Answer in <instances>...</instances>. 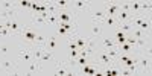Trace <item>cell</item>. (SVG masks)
Instances as JSON below:
<instances>
[{
  "label": "cell",
  "instance_id": "23",
  "mask_svg": "<svg viewBox=\"0 0 152 76\" xmlns=\"http://www.w3.org/2000/svg\"><path fill=\"white\" fill-rule=\"evenodd\" d=\"M32 23L34 24H46V18H43L40 14H32Z\"/></svg>",
  "mask_w": 152,
  "mask_h": 76
},
{
  "label": "cell",
  "instance_id": "16",
  "mask_svg": "<svg viewBox=\"0 0 152 76\" xmlns=\"http://www.w3.org/2000/svg\"><path fill=\"white\" fill-rule=\"evenodd\" d=\"M58 14H49L46 18V26H58Z\"/></svg>",
  "mask_w": 152,
  "mask_h": 76
},
{
  "label": "cell",
  "instance_id": "2",
  "mask_svg": "<svg viewBox=\"0 0 152 76\" xmlns=\"http://www.w3.org/2000/svg\"><path fill=\"white\" fill-rule=\"evenodd\" d=\"M90 6H91V2H87V0H75V2H72V11L76 15L81 14V11L88 9Z\"/></svg>",
  "mask_w": 152,
  "mask_h": 76
},
{
  "label": "cell",
  "instance_id": "27",
  "mask_svg": "<svg viewBox=\"0 0 152 76\" xmlns=\"http://www.w3.org/2000/svg\"><path fill=\"white\" fill-rule=\"evenodd\" d=\"M78 56H79L78 50H69V58H70V59H76Z\"/></svg>",
  "mask_w": 152,
  "mask_h": 76
},
{
  "label": "cell",
  "instance_id": "13",
  "mask_svg": "<svg viewBox=\"0 0 152 76\" xmlns=\"http://www.w3.org/2000/svg\"><path fill=\"white\" fill-rule=\"evenodd\" d=\"M18 9V2H9V0H5V2H0V11H9V9Z\"/></svg>",
  "mask_w": 152,
  "mask_h": 76
},
{
  "label": "cell",
  "instance_id": "15",
  "mask_svg": "<svg viewBox=\"0 0 152 76\" xmlns=\"http://www.w3.org/2000/svg\"><path fill=\"white\" fill-rule=\"evenodd\" d=\"M117 29L119 31H122V32H125V34H129L134 28H132V24H131V21L128 20V21H123V23H119L117 24Z\"/></svg>",
  "mask_w": 152,
  "mask_h": 76
},
{
  "label": "cell",
  "instance_id": "22",
  "mask_svg": "<svg viewBox=\"0 0 152 76\" xmlns=\"http://www.w3.org/2000/svg\"><path fill=\"white\" fill-rule=\"evenodd\" d=\"M138 29H142L143 32H151V18H146L142 24H140V26H138Z\"/></svg>",
  "mask_w": 152,
  "mask_h": 76
},
{
  "label": "cell",
  "instance_id": "8",
  "mask_svg": "<svg viewBox=\"0 0 152 76\" xmlns=\"http://www.w3.org/2000/svg\"><path fill=\"white\" fill-rule=\"evenodd\" d=\"M0 66H2V72L3 73H18V70L15 69V62L11 61V59L0 61Z\"/></svg>",
  "mask_w": 152,
  "mask_h": 76
},
{
  "label": "cell",
  "instance_id": "20",
  "mask_svg": "<svg viewBox=\"0 0 152 76\" xmlns=\"http://www.w3.org/2000/svg\"><path fill=\"white\" fill-rule=\"evenodd\" d=\"M46 41H47V37H46V35L37 34V37H35V44H34V46H43V47H44Z\"/></svg>",
  "mask_w": 152,
  "mask_h": 76
},
{
  "label": "cell",
  "instance_id": "18",
  "mask_svg": "<svg viewBox=\"0 0 152 76\" xmlns=\"http://www.w3.org/2000/svg\"><path fill=\"white\" fill-rule=\"evenodd\" d=\"M52 59H53V52H50V50H46L44 49V52H43V55L40 58V62H41V64H44V62H49V61H52Z\"/></svg>",
  "mask_w": 152,
  "mask_h": 76
},
{
  "label": "cell",
  "instance_id": "25",
  "mask_svg": "<svg viewBox=\"0 0 152 76\" xmlns=\"http://www.w3.org/2000/svg\"><path fill=\"white\" fill-rule=\"evenodd\" d=\"M31 3L29 0H20L18 2V8H26V9H31Z\"/></svg>",
  "mask_w": 152,
  "mask_h": 76
},
{
  "label": "cell",
  "instance_id": "17",
  "mask_svg": "<svg viewBox=\"0 0 152 76\" xmlns=\"http://www.w3.org/2000/svg\"><path fill=\"white\" fill-rule=\"evenodd\" d=\"M46 12L47 14H58L59 9L56 6V2H46Z\"/></svg>",
  "mask_w": 152,
  "mask_h": 76
},
{
  "label": "cell",
  "instance_id": "10",
  "mask_svg": "<svg viewBox=\"0 0 152 76\" xmlns=\"http://www.w3.org/2000/svg\"><path fill=\"white\" fill-rule=\"evenodd\" d=\"M105 17H107V14H105L104 8H97V9L93 11V14H91V21L93 23H102Z\"/></svg>",
  "mask_w": 152,
  "mask_h": 76
},
{
  "label": "cell",
  "instance_id": "6",
  "mask_svg": "<svg viewBox=\"0 0 152 76\" xmlns=\"http://www.w3.org/2000/svg\"><path fill=\"white\" fill-rule=\"evenodd\" d=\"M41 72V62L37 61V59H32L28 62V67L24 69V73L26 75H37Z\"/></svg>",
  "mask_w": 152,
  "mask_h": 76
},
{
  "label": "cell",
  "instance_id": "7",
  "mask_svg": "<svg viewBox=\"0 0 152 76\" xmlns=\"http://www.w3.org/2000/svg\"><path fill=\"white\" fill-rule=\"evenodd\" d=\"M104 35V26H102V23H93L91 21V28H90V38H100Z\"/></svg>",
  "mask_w": 152,
  "mask_h": 76
},
{
  "label": "cell",
  "instance_id": "4",
  "mask_svg": "<svg viewBox=\"0 0 152 76\" xmlns=\"http://www.w3.org/2000/svg\"><path fill=\"white\" fill-rule=\"evenodd\" d=\"M32 47L34 46H24L20 52H18V58L21 59V62H24V64H28L29 61L34 59V55H32Z\"/></svg>",
  "mask_w": 152,
  "mask_h": 76
},
{
  "label": "cell",
  "instance_id": "26",
  "mask_svg": "<svg viewBox=\"0 0 152 76\" xmlns=\"http://www.w3.org/2000/svg\"><path fill=\"white\" fill-rule=\"evenodd\" d=\"M135 41H137V38H134L132 35H126V43H128V44L135 46Z\"/></svg>",
  "mask_w": 152,
  "mask_h": 76
},
{
  "label": "cell",
  "instance_id": "5",
  "mask_svg": "<svg viewBox=\"0 0 152 76\" xmlns=\"http://www.w3.org/2000/svg\"><path fill=\"white\" fill-rule=\"evenodd\" d=\"M113 47H117L113 37H105V35L100 37V40H99V49L108 50V49H113Z\"/></svg>",
  "mask_w": 152,
  "mask_h": 76
},
{
  "label": "cell",
  "instance_id": "19",
  "mask_svg": "<svg viewBox=\"0 0 152 76\" xmlns=\"http://www.w3.org/2000/svg\"><path fill=\"white\" fill-rule=\"evenodd\" d=\"M117 49H119L120 53H131L132 50H134V46H131V44H128V43H123V44L117 46Z\"/></svg>",
  "mask_w": 152,
  "mask_h": 76
},
{
  "label": "cell",
  "instance_id": "21",
  "mask_svg": "<svg viewBox=\"0 0 152 76\" xmlns=\"http://www.w3.org/2000/svg\"><path fill=\"white\" fill-rule=\"evenodd\" d=\"M105 52H107V55H108L111 59H114V61H116V59H117V56L120 55V52H119V49H117V47L108 49V50H105Z\"/></svg>",
  "mask_w": 152,
  "mask_h": 76
},
{
  "label": "cell",
  "instance_id": "28",
  "mask_svg": "<svg viewBox=\"0 0 152 76\" xmlns=\"http://www.w3.org/2000/svg\"><path fill=\"white\" fill-rule=\"evenodd\" d=\"M6 53H8V44L0 43V55H6Z\"/></svg>",
  "mask_w": 152,
  "mask_h": 76
},
{
  "label": "cell",
  "instance_id": "11",
  "mask_svg": "<svg viewBox=\"0 0 152 76\" xmlns=\"http://www.w3.org/2000/svg\"><path fill=\"white\" fill-rule=\"evenodd\" d=\"M117 20H116V17H110V15H107L105 18H104V21H102V26L104 28H108L110 31H116L117 29Z\"/></svg>",
  "mask_w": 152,
  "mask_h": 76
},
{
  "label": "cell",
  "instance_id": "14",
  "mask_svg": "<svg viewBox=\"0 0 152 76\" xmlns=\"http://www.w3.org/2000/svg\"><path fill=\"white\" fill-rule=\"evenodd\" d=\"M75 43H76V46H78V52H79V50H82V49L87 47V37H81L78 34V35L75 37Z\"/></svg>",
  "mask_w": 152,
  "mask_h": 76
},
{
  "label": "cell",
  "instance_id": "3",
  "mask_svg": "<svg viewBox=\"0 0 152 76\" xmlns=\"http://www.w3.org/2000/svg\"><path fill=\"white\" fill-rule=\"evenodd\" d=\"M102 8L105 11V14L110 17H116V14L119 12V2H105L102 3Z\"/></svg>",
  "mask_w": 152,
  "mask_h": 76
},
{
  "label": "cell",
  "instance_id": "12",
  "mask_svg": "<svg viewBox=\"0 0 152 76\" xmlns=\"http://www.w3.org/2000/svg\"><path fill=\"white\" fill-rule=\"evenodd\" d=\"M114 32V41H116V46H120V44H123V43H126V34L125 32H122V31H119V29H116V31H113Z\"/></svg>",
  "mask_w": 152,
  "mask_h": 76
},
{
  "label": "cell",
  "instance_id": "1",
  "mask_svg": "<svg viewBox=\"0 0 152 76\" xmlns=\"http://www.w3.org/2000/svg\"><path fill=\"white\" fill-rule=\"evenodd\" d=\"M18 38H21V40L24 41V44H28V46H34L35 44V37H37V32L32 29V28H28V26H24L23 31L17 35Z\"/></svg>",
  "mask_w": 152,
  "mask_h": 76
},
{
  "label": "cell",
  "instance_id": "24",
  "mask_svg": "<svg viewBox=\"0 0 152 76\" xmlns=\"http://www.w3.org/2000/svg\"><path fill=\"white\" fill-rule=\"evenodd\" d=\"M131 35L134 38H143V37H146V32H143L142 29H132L131 31Z\"/></svg>",
  "mask_w": 152,
  "mask_h": 76
},
{
  "label": "cell",
  "instance_id": "9",
  "mask_svg": "<svg viewBox=\"0 0 152 76\" xmlns=\"http://www.w3.org/2000/svg\"><path fill=\"white\" fill-rule=\"evenodd\" d=\"M58 38L55 37V35H49L47 37V41H46V44H44V49L46 50H50V52H55V50L58 49Z\"/></svg>",
  "mask_w": 152,
  "mask_h": 76
}]
</instances>
